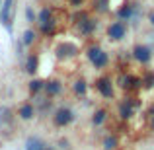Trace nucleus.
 <instances>
[{"label":"nucleus","mask_w":154,"mask_h":150,"mask_svg":"<svg viewBox=\"0 0 154 150\" xmlns=\"http://www.w3.org/2000/svg\"><path fill=\"white\" fill-rule=\"evenodd\" d=\"M86 59L88 63L92 64V66L96 68V70H105V68L109 66V63H111V57H109V53L103 49L100 43H90V45L86 47Z\"/></svg>","instance_id":"obj_1"},{"label":"nucleus","mask_w":154,"mask_h":150,"mask_svg":"<svg viewBox=\"0 0 154 150\" xmlns=\"http://www.w3.org/2000/svg\"><path fill=\"white\" fill-rule=\"evenodd\" d=\"M140 14H143V6H140V2H137V0H125V2L115 10V18L117 20L133 23V26L139 23Z\"/></svg>","instance_id":"obj_2"},{"label":"nucleus","mask_w":154,"mask_h":150,"mask_svg":"<svg viewBox=\"0 0 154 150\" xmlns=\"http://www.w3.org/2000/svg\"><path fill=\"white\" fill-rule=\"evenodd\" d=\"M51 121H53V125H55L57 129H66L76 121V111L70 107V105H59V107L53 111Z\"/></svg>","instance_id":"obj_3"},{"label":"nucleus","mask_w":154,"mask_h":150,"mask_svg":"<svg viewBox=\"0 0 154 150\" xmlns=\"http://www.w3.org/2000/svg\"><path fill=\"white\" fill-rule=\"evenodd\" d=\"M16 6H18V0H2V6H0V26H2L8 33L14 31Z\"/></svg>","instance_id":"obj_4"},{"label":"nucleus","mask_w":154,"mask_h":150,"mask_svg":"<svg viewBox=\"0 0 154 150\" xmlns=\"http://www.w3.org/2000/svg\"><path fill=\"white\" fill-rule=\"evenodd\" d=\"M94 90L100 94V98H103L105 101H111L115 98V84H113V78L107 74H102L96 78L94 82Z\"/></svg>","instance_id":"obj_5"},{"label":"nucleus","mask_w":154,"mask_h":150,"mask_svg":"<svg viewBox=\"0 0 154 150\" xmlns=\"http://www.w3.org/2000/svg\"><path fill=\"white\" fill-rule=\"evenodd\" d=\"M131 59L140 66H148L154 59V49L150 45H144V43H137L131 49Z\"/></svg>","instance_id":"obj_6"},{"label":"nucleus","mask_w":154,"mask_h":150,"mask_svg":"<svg viewBox=\"0 0 154 150\" xmlns=\"http://www.w3.org/2000/svg\"><path fill=\"white\" fill-rule=\"evenodd\" d=\"M119 88L127 94H139L143 90V78L133 72H123L119 76Z\"/></svg>","instance_id":"obj_7"},{"label":"nucleus","mask_w":154,"mask_h":150,"mask_svg":"<svg viewBox=\"0 0 154 150\" xmlns=\"http://www.w3.org/2000/svg\"><path fill=\"white\" fill-rule=\"evenodd\" d=\"M98 26H100V20L98 18H94V16H86L84 20H80L78 23H74V27H76V33H78V37H82V39H88V37H92V35L98 31Z\"/></svg>","instance_id":"obj_8"},{"label":"nucleus","mask_w":154,"mask_h":150,"mask_svg":"<svg viewBox=\"0 0 154 150\" xmlns=\"http://www.w3.org/2000/svg\"><path fill=\"white\" fill-rule=\"evenodd\" d=\"M127 33H129V23L121 22V20H115V22H111L105 27V35H107V39L113 41V43L123 41V39L127 37Z\"/></svg>","instance_id":"obj_9"},{"label":"nucleus","mask_w":154,"mask_h":150,"mask_svg":"<svg viewBox=\"0 0 154 150\" xmlns=\"http://www.w3.org/2000/svg\"><path fill=\"white\" fill-rule=\"evenodd\" d=\"M78 53H80V47L76 45V43L64 41V43H60V45L57 47V59L66 63V60H70V59H76Z\"/></svg>","instance_id":"obj_10"},{"label":"nucleus","mask_w":154,"mask_h":150,"mask_svg":"<svg viewBox=\"0 0 154 150\" xmlns=\"http://www.w3.org/2000/svg\"><path fill=\"white\" fill-rule=\"evenodd\" d=\"M135 113H137V107L127 98H123L119 103H117V115H119L121 121H125V123H127V121H131L133 117H135Z\"/></svg>","instance_id":"obj_11"},{"label":"nucleus","mask_w":154,"mask_h":150,"mask_svg":"<svg viewBox=\"0 0 154 150\" xmlns=\"http://www.w3.org/2000/svg\"><path fill=\"white\" fill-rule=\"evenodd\" d=\"M64 90V84L60 82L59 78H47L45 84H43V92H45L47 98H59Z\"/></svg>","instance_id":"obj_12"},{"label":"nucleus","mask_w":154,"mask_h":150,"mask_svg":"<svg viewBox=\"0 0 154 150\" xmlns=\"http://www.w3.org/2000/svg\"><path fill=\"white\" fill-rule=\"evenodd\" d=\"M16 115H18V119H22V121H31L35 115H37V109H35L33 101H23V103L18 107Z\"/></svg>","instance_id":"obj_13"},{"label":"nucleus","mask_w":154,"mask_h":150,"mask_svg":"<svg viewBox=\"0 0 154 150\" xmlns=\"http://www.w3.org/2000/svg\"><path fill=\"white\" fill-rule=\"evenodd\" d=\"M88 90H90V84H88V80L86 78H74L72 80V94L76 96V98H86L88 96Z\"/></svg>","instance_id":"obj_14"},{"label":"nucleus","mask_w":154,"mask_h":150,"mask_svg":"<svg viewBox=\"0 0 154 150\" xmlns=\"http://www.w3.org/2000/svg\"><path fill=\"white\" fill-rule=\"evenodd\" d=\"M26 150H55L53 146H49V144L45 142V140L41 139V136L33 135V136H27L26 139Z\"/></svg>","instance_id":"obj_15"},{"label":"nucleus","mask_w":154,"mask_h":150,"mask_svg":"<svg viewBox=\"0 0 154 150\" xmlns=\"http://www.w3.org/2000/svg\"><path fill=\"white\" fill-rule=\"evenodd\" d=\"M23 70L29 76L37 74V70H39V55L37 53H29V55L26 57V60H23Z\"/></svg>","instance_id":"obj_16"},{"label":"nucleus","mask_w":154,"mask_h":150,"mask_svg":"<svg viewBox=\"0 0 154 150\" xmlns=\"http://www.w3.org/2000/svg\"><path fill=\"white\" fill-rule=\"evenodd\" d=\"M107 119H109V111L105 107L94 109V113H92V117H90V121H92L94 127H103V125L107 123Z\"/></svg>","instance_id":"obj_17"},{"label":"nucleus","mask_w":154,"mask_h":150,"mask_svg":"<svg viewBox=\"0 0 154 150\" xmlns=\"http://www.w3.org/2000/svg\"><path fill=\"white\" fill-rule=\"evenodd\" d=\"M39 27V31L37 33H41L43 37H55L57 35V27H59V23H57V20L53 18V20H49L47 23H43V26H37Z\"/></svg>","instance_id":"obj_18"},{"label":"nucleus","mask_w":154,"mask_h":150,"mask_svg":"<svg viewBox=\"0 0 154 150\" xmlns=\"http://www.w3.org/2000/svg\"><path fill=\"white\" fill-rule=\"evenodd\" d=\"M14 113L10 111V107H6V105H0V129L4 127H12V123H14Z\"/></svg>","instance_id":"obj_19"},{"label":"nucleus","mask_w":154,"mask_h":150,"mask_svg":"<svg viewBox=\"0 0 154 150\" xmlns=\"http://www.w3.org/2000/svg\"><path fill=\"white\" fill-rule=\"evenodd\" d=\"M43 84H45V80H41V78H35V76H31V80L27 82V92H29V96H31V98L43 92Z\"/></svg>","instance_id":"obj_20"},{"label":"nucleus","mask_w":154,"mask_h":150,"mask_svg":"<svg viewBox=\"0 0 154 150\" xmlns=\"http://www.w3.org/2000/svg\"><path fill=\"white\" fill-rule=\"evenodd\" d=\"M55 18V10H53L51 6H43L41 10H39V14H37V26H43V23H47L49 20Z\"/></svg>","instance_id":"obj_21"},{"label":"nucleus","mask_w":154,"mask_h":150,"mask_svg":"<svg viewBox=\"0 0 154 150\" xmlns=\"http://www.w3.org/2000/svg\"><path fill=\"white\" fill-rule=\"evenodd\" d=\"M109 10H111V0H92V12L107 14Z\"/></svg>","instance_id":"obj_22"},{"label":"nucleus","mask_w":154,"mask_h":150,"mask_svg":"<svg viewBox=\"0 0 154 150\" xmlns=\"http://www.w3.org/2000/svg\"><path fill=\"white\" fill-rule=\"evenodd\" d=\"M119 146V136L117 135H105L102 140V148L103 150H115Z\"/></svg>","instance_id":"obj_23"},{"label":"nucleus","mask_w":154,"mask_h":150,"mask_svg":"<svg viewBox=\"0 0 154 150\" xmlns=\"http://www.w3.org/2000/svg\"><path fill=\"white\" fill-rule=\"evenodd\" d=\"M37 31L35 29H26L23 31V35H22V43H23V47H31L35 41H37Z\"/></svg>","instance_id":"obj_24"},{"label":"nucleus","mask_w":154,"mask_h":150,"mask_svg":"<svg viewBox=\"0 0 154 150\" xmlns=\"http://www.w3.org/2000/svg\"><path fill=\"white\" fill-rule=\"evenodd\" d=\"M140 78H143V90H154V70H146Z\"/></svg>","instance_id":"obj_25"},{"label":"nucleus","mask_w":154,"mask_h":150,"mask_svg":"<svg viewBox=\"0 0 154 150\" xmlns=\"http://www.w3.org/2000/svg\"><path fill=\"white\" fill-rule=\"evenodd\" d=\"M26 20H27V23H35L37 22V14H35V10L31 6L26 8Z\"/></svg>","instance_id":"obj_26"},{"label":"nucleus","mask_w":154,"mask_h":150,"mask_svg":"<svg viewBox=\"0 0 154 150\" xmlns=\"http://www.w3.org/2000/svg\"><path fill=\"white\" fill-rule=\"evenodd\" d=\"M57 148L59 150H70V140L68 139H59V142H57Z\"/></svg>","instance_id":"obj_27"},{"label":"nucleus","mask_w":154,"mask_h":150,"mask_svg":"<svg viewBox=\"0 0 154 150\" xmlns=\"http://www.w3.org/2000/svg\"><path fill=\"white\" fill-rule=\"evenodd\" d=\"M66 4L70 8H74V10H80V8L86 4V0H66Z\"/></svg>","instance_id":"obj_28"},{"label":"nucleus","mask_w":154,"mask_h":150,"mask_svg":"<svg viewBox=\"0 0 154 150\" xmlns=\"http://www.w3.org/2000/svg\"><path fill=\"white\" fill-rule=\"evenodd\" d=\"M16 55H18L20 60H26V59H23V43H22V39L16 43Z\"/></svg>","instance_id":"obj_29"},{"label":"nucleus","mask_w":154,"mask_h":150,"mask_svg":"<svg viewBox=\"0 0 154 150\" xmlns=\"http://www.w3.org/2000/svg\"><path fill=\"white\" fill-rule=\"evenodd\" d=\"M146 20H148V23H150V27H154V10H150V12H148Z\"/></svg>","instance_id":"obj_30"},{"label":"nucleus","mask_w":154,"mask_h":150,"mask_svg":"<svg viewBox=\"0 0 154 150\" xmlns=\"http://www.w3.org/2000/svg\"><path fill=\"white\" fill-rule=\"evenodd\" d=\"M146 115H148V117H152V115H154V103H150V105H148V109H146Z\"/></svg>","instance_id":"obj_31"},{"label":"nucleus","mask_w":154,"mask_h":150,"mask_svg":"<svg viewBox=\"0 0 154 150\" xmlns=\"http://www.w3.org/2000/svg\"><path fill=\"white\" fill-rule=\"evenodd\" d=\"M148 127H150V131L154 133V115H152V117H148Z\"/></svg>","instance_id":"obj_32"},{"label":"nucleus","mask_w":154,"mask_h":150,"mask_svg":"<svg viewBox=\"0 0 154 150\" xmlns=\"http://www.w3.org/2000/svg\"><path fill=\"white\" fill-rule=\"evenodd\" d=\"M0 6H2V0H0Z\"/></svg>","instance_id":"obj_33"}]
</instances>
